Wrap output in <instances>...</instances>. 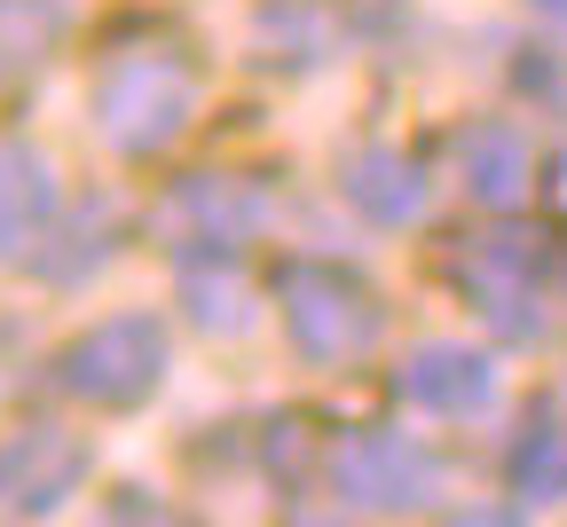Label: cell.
<instances>
[{
  "mask_svg": "<svg viewBox=\"0 0 567 527\" xmlns=\"http://www.w3.org/2000/svg\"><path fill=\"white\" fill-rule=\"evenodd\" d=\"M205 87H197V63L174 48V40H126L95 63V87H87V111H95V134L118 149V158H158L174 149L197 118Z\"/></svg>",
  "mask_w": 567,
  "mask_h": 527,
  "instance_id": "1",
  "label": "cell"
},
{
  "mask_svg": "<svg viewBox=\"0 0 567 527\" xmlns=\"http://www.w3.org/2000/svg\"><path fill=\"white\" fill-rule=\"evenodd\" d=\"M276 316L300 362L316 370H354L371 362L386 339V299L371 276H354L347 260H292L276 276Z\"/></svg>",
  "mask_w": 567,
  "mask_h": 527,
  "instance_id": "2",
  "label": "cell"
},
{
  "mask_svg": "<svg viewBox=\"0 0 567 527\" xmlns=\"http://www.w3.org/2000/svg\"><path fill=\"white\" fill-rule=\"evenodd\" d=\"M166 370H174V339L158 316H103L87 323L80 339H63L55 362H48V379L63 402H80V410H142L158 386H166Z\"/></svg>",
  "mask_w": 567,
  "mask_h": 527,
  "instance_id": "3",
  "label": "cell"
},
{
  "mask_svg": "<svg viewBox=\"0 0 567 527\" xmlns=\"http://www.w3.org/2000/svg\"><path fill=\"white\" fill-rule=\"evenodd\" d=\"M442 276L473 299V308L505 331V339H544V276H551V245L528 220H496V229H473L450 245Z\"/></svg>",
  "mask_w": 567,
  "mask_h": 527,
  "instance_id": "4",
  "label": "cell"
},
{
  "mask_svg": "<svg viewBox=\"0 0 567 527\" xmlns=\"http://www.w3.org/2000/svg\"><path fill=\"white\" fill-rule=\"evenodd\" d=\"M331 496L347 512H425L442 496V465H434V448L394 433V425H363V433H339L331 441Z\"/></svg>",
  "mask_w": 567,
  "mask_h": 527,
  "instance_id": "5",
  "label": "cell"
},
{
  "mask_svg": "<svg viewBox=\"0 0 567 527\" xmlns=\"http://www.w3.org/2000/svg\"><path fill=\"white\" fill-rule=\"evenodd\" d=\"M95 448L63 425H24L0 441V519H48L87 488Z\"/></svg>",
  "mask_w": 567,
  "mask_h": 527,
  "instance_id": "6",
  "label": "cell"
},
{
  "mask_svg": "<svg viewBox=\"0 0 567 527\" xmlns=\"http://www.w3.org/2000/svg\"><path fill=\"white\" fill-rule=\"evenodd\" d=\"M268 229V189L245 174H189L166 197V237L182 252H245Z\"/></svg>",
  "mask_w": 567,
  "mask_h": 527,
  "instance_id": "7",
  "label": "cell"
},
{
  "mask_svg": "<svg viewBox=\"0 0 567 527\" xmlns=\"http://www.w3.org/2000/svg\"><path fill=\"white\" fill-rule=\"evenodd\" d=\"M394 394L417 410V417H442V425H473L496 410V362L465 339H425L402 354L394 370Z\"/></svg>",
  "mask_w": 567,
  "mask_h": 527,
  "instance_id": "8",
  "label": "cell"
},
{
  "mask_svg": "<svg viewBox=\"0 0 567 527\" xmlns=\"http://www.w3.org/2000/svg\"><path fill=\"white\" fill-rule=\"evenodd\" d=\"M339 197L371 229H417L425 205H434V174H425V158H410L394 142H354L339 158Z\"/></svg>",
  "mask_w": 567,
  "mask_h": 527,
  "instance_id": "9",
  "label": "cell"
},
{
  "mask_svg": "<svg viewBox=\"0 0 567 527\" xmlns=\"http://www.w3.org/2000/svg\"><path fill=\"white\" fill-rule=\"evenodd\" d=\"M450 166L465 182V197L496 205V213H513L536 182V142L513 126V118H465L450 134Z\"/></svg>",
  "mask_w": 567,
  "mask_h": 527,
  "instance_id": "10",
  "label": "cell"
},
{
  "mask_svg": "<svg viewBox=\"0 0 567 527\" xmlns=\"http://www.w3.org/2000/svg\"><path fill=\"white\" fill-rule=\"evenodd\" d=\"M55 213H63L55 166L40 158L32 142H0V260H9V268H24V260L48 245Z\"/></svg>",
  "mask_w": 567,
  "mask_h": 527,
  "instance_id": "11",
  "label": "cell"
},
{
  "mask_svg": "<svg viewBox=\"0 0 567 527\" xmlns=\"http://www.w3.org/2000/svg\"><path fill=\"white\" fill-rule=\"evenodd\" d=\"M505 488L520 504H559L567 496V402L536 394L505 441Z\"/></svg>",
  "mask_w": 567,
  "mask_h": 527,
  "instance_id": "12",
  "label": "cell"
},
{
  "mask_svg": "<svg viewBox=\"0 0 567 527\" xmlns=\"http://www.w3.org/2000/svg\"><path fill=\"white\" fill-rule=\"evenodd\" d=\"M111 252H118V205L111 197H80L71 213H55V229H48V245L24 260L40 283H55V291H71V283H87L95 268H111Z\"/></svg>",
  "mask_w": 567,
  "mask_h": 527,
  "instance_id": "13",
  "label": "cell"
},
{
  "mask_svg": "<svg viewBox=\"0 0 567 527\" xmlns=\"http://www.w3.org/2000/svg\"><path fill=\"white\" fill-rule=\"evenodd\" d=\"M245 252H182V299H189V323L213 339H237L252 331V283L237 268Z\"/></svg>",
  "mask_w": 567,
  "mask_h": 527,
  "instance_id": "14",
  "label": "cell"
},
{
  "mask_svg": "<svg viewBox=\"0 0 567 527\" xmlns=\"http://www.w3.org/2000/svg\"><path fill=\"white\" fill-rule=\"evenodd\" d=\"M71 0H0V63H32L63 40Z\"/></svg>",
  "mask_w": 567,
  "mask_h": 527,
  "instance_id": "15",
  "label": "cell"
},
{
  "mask_svg": "<svg viewBox=\"0 0 567 527\" xmlns=\"http://www.w3.org/2000/svg\"><path fill=\"white\" fill-rule=\"evenodd\" d=\"M528 9H536V17H544L551 32H567V0H528Z\"/></svg>",
  "mask_w": 567,
  "mask_h": 527,
  "instance_id": "16",
  "label": "cell"
},
{
  "mask_svg": "<svg viewBox=\"0 0 567 527\" xmlns=\"http://www.w3.org/2000/svg\"><path fill=\"white\" fill-rule=\"evenodd\" d=\"M551 276H559V291H567V260H551Z\"/></svg>",
  "mask_w": 567,
  "mask_h": 527,
  "instance_id": "17",
  "label": "cell"
}]
</instances>
